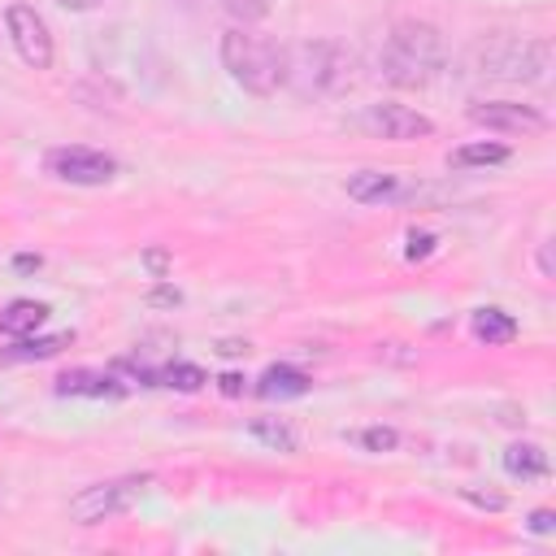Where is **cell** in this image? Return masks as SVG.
Here are the masks:
<instances>
[{"label":"cell","mask_w":556,"mask_h":556,"mask_svg":"<svg viewBox=\"0 0 556 556\" xmlns=\"http://www.w3.org/2000/svg\"><path fill=\"white\" fill-rule=\"evenodd\" d=\"M152 300H156V304H178V291H156Z\"/></svg>","instance_id":"obj_28"},{"label":"cell","mask_w":556,"mask_h":556,"mask_svg":"<svg viewBox=\"0 0 556 556\" xmlns=\"http://www.w3.org/2000/svg\"><path fill=\"white\" fill-rule=\"evenodd\" d=\"M56 395H122V382L96 369H70L56 378Z\"/></svg>","instance_id":"obj_12"},{"label":"cell","mask_w":556,"mask_h":556,"mask_svg":"<svg viewBox=\"0 0 556 556\" xmlns=\"http://www.w3.org/2000/svg\"><path fill=\"white\" fill-rule=\"evenodd\" d=\"M4 30L13 39V52L30 70H48L52 65V30H48V22L30 4H9L4 9Z\"/></svg>","instance_id":"obj_6"},{"label":"cell","mask_w":556,"mask_h":556,"mask_svg":"<svg viewBox=\"0 0 556 556\" xmlns=\"http://www.w3.org/2000/svg\"><path fill=\"white\" fill-rule=\"evenodd\" d=\"M222 9L239 22V26H252V22H261V17H269V9H274V0H222Z\"/></svg>","instance_id":"obj_20"},{"label":"cell","mask_w":556,"mask_h":556,"mask_svg":"<svg viewBox=\"0 0 556 556\" xmlns=\"http://www.w3.org/2000/svg\"><path fill=\"white\" fill-rule=\"evenodd\" d=\"M434 248V239L430 235H408V261H417V256H426Z\"/></svg>","instance_id":"obj_23"},{"label":"cell","mask_w":556,"mask_h":556,"mask_svg":"<svg viewBox=\"0 0 556 556\" xmlns=\"http://www.w3.org/2000/svg\"><path fill=\"white\" fill-rule=\"evenodd\" d=\"M48 174H56L61 182H74V187H104L113 174H117V161L96 152V148H52L48 152Z\"/></svg>","instance_id":"obj_7"},{"label":"cell","mask_w":556,"mask_h":556,"mask_svg":"<svg viewBox=\"0 0 556 556\" xmlns=\"http://www.w3.org/2000/svg\"><path fill=\"white\" fill-rule=\"evenodd\" d=\"M61 9H70V13H87V9H100L104 0H56Z\"/></svg>","instance_id":"obj_25"},{"label":"cell","mask_w":556,"mask_h":556,"mask_svg":"<svg viewBox=\"0 0 556 556\" xmlns=\"http://www.w3.org/2000/svg\"><path fill=\"white\" fill-rule=\"evenodd\" d=\"M356 439H361V447H369V452H391V447L400 443V434H395L391 426H369V430H361Z\"/></svg>","instance_id":"obj_21"},{"label":"cell","mask_w":556,"mask_h":556,"mask_svg":"<svg viewBox=\"0 0 556 556\" xmlns=\"http://www.w3.org/2000/svg\"><path fill=\"white\" fill-rule=\"evenodd\" d=\"M473 339L486 343V348L513 343V339H517V321H513L504 308H478V313H473Z\"/></svg>","instance_id":"obj_15"},{"label":"cell","mask_w":556,"mask_h":556,"mask_svg":"<svg viewBox=\"0 0 556 556\" xmlns=\"http://www.w3.org/2000/svg\"><path fill=\"white\" fill-rule=\"evenodd\" d=\"M148 486H152L148 473H130V478H113V482L83 486V491L70 500V521L96 526V521H104V517H117V513H126Z\"/></svg>","instance_id":"obj_5"},{"label":"cell","mask_w":556,"mask_h":556,"mask_svg":"<svg viewBox=\"0 0 556 556\" xmlns=\"http://www.w3.org/2000/svg\"><path fill=\"white\" fill-rule=\"evenodd\" d=\"M252 434L261 439V443H269L274 452H295L300 447V439H295V430L287 426V421H252Z\"/></svg>","instance_id":"obj_18"},{"label":"cell","mask_w":556,"mask_h":556,"mask_svg":"<svg viewBox=\"0 0 556 556\" xmlns=\"http://www.w3.org/2000/svg\"><path fill=\"white\" fill-rule=\"evenodd\" d=\"M348 195L356 204H391L404 195V182L400 174H387V169H361L348 178Z\"/></svg>","instance_id":"obj_10"},{"label":"cell","mask_w":556,"mask_h":556,"mask_svg":"<svg viewBox=\"0 0 556 556\" xmlns=\"http://www.w3.org/2000/svg\"><path fill=\"white\" fill-rule=\"evenodd\" d=\"M156 382H161V387H178V391H200V387H204L208 378H204V369H200V365L174 361V365L156 369Z\"/></svg>","instance_id":"obj_17"},{"label":"cell","mask_w":556,"mask_h":556,"mask_svg":"<svg viewBox=\"0 0 556 556\" xmlns=\"http://www.w3.org/2000/svg\"><path fill=\"white\" fill-rule=\"evenodd\" d=\"M378 70L391 87L400 91H417V87H430L443 70V35L439 26L430 22H417V17H404L395 22L387 35H382V48H378Z\"/></svg>","instance_id":"obj_1"},{"label":"cell","mask_w":556,"mask_h":556,"mask_svg":"<svg viewBox=\"0 0 556 556\" xmlns=\"http://www.w3.org/2000/svg\"><path fill=\"white\" fill-rule=\"evenodd\" d=\"M504 469L521 482L547 478V452L539 443H513V447H504Z\"/></svg>","instance_id":"obj_13"},{"label":"cell","mask_w":556,"mask_h":556,"mask_svg":"<svg viewBox=\"0 0 556 556\" xmlns=\"http://www.w3.org/2000/svg\"><path fill=\"white\" fill-rule=\"evenodd\" d=\"M552 526H556V513H552V508H534V513H530V530H534V534H547Z\"/></svg>","instance_id":"obj_22"},{"label":"cell","mask_w":556,"mask_h":556,"mask_svg":"<svg viewBox=\"0 0 556 556\" xmlns=\"http://www.w3.org/2000/svg\"><path fill=\"white\" fill-rule=\"evenodd\" d=\"M361 78V61L339 39H308L287 48V83L300 96H343Z\"/></svg>","instance_id":"obj_3"},{"label":"cell","mask_w":556,"mask_h":556,"mask_svg":"<svg viewBox=\"0 0 556 556\" xmlns=\"http://www.w3.org/2000/svg\"><path fill=\"white\" fill-rule=\"evenodd\" d=\"M361 126L369 130V135H378V139H391V143H408V139H426V135H434V122L426 117V113H417V109H408V104H369L365 113H361Z\"/></svg>","instance_id":"obj_9"},{"label":"cell","mask_w":556,"mask_h":556,"mask_svg":"<svg viewBox=\"0 0 556 556\" xmlns=\"http://www.w3.org/2000/svg\"><path fill=\"white\" fill-rule=\"evenodd\" d=\"M539 274H543V278H556V265H552V239L539 243Z\"/></svg>","instance_id":"obj_24"},{"label":"cell","mask_w":556,"mask_h":556,"mask_svg":"<svg viewBox=\"0 0 556 556\" xmlns=\"http://www.w3.org/2000/svg\"><path fill=\"white\" fill-rule=\"evenodd\" d=\"M500 161H508V148L504 143H465V148H456L452 152V165L456 169H469V165H500Z\"/></svg>","instance_id":"obj_16"},{"label":"cell","mask_w":556,"mask_h":556,"mask_svg":"<svg viewBox=\"0 0 556 556\" xmlns=\"http://www.w3.org/2000/svg\"><path fill=\"white\" fill-rule=\"evenodd\" d=\"M65 343H70V334H52V339H22L9 356H13V361H43V356H56Z\"/></svg>","instance_id":"obj_19"},{"label":"cell","mask_w":556,"mask_h":556,"mask_svg":"<svg viewBox=\"0 0 556 556\" xmlns=\"http://www.w3.org/2000/svg\"><path fill=\"white\" fill-rule=\"evenodd\" d=\"M308 391V374H300L295 365H269L256 382V395L261 400H295Z\"/></svg>","instance_id":"obj_11"},{"label":"cell","mask_w":556,"mask_h":556,"mask_svg":"<svg viewBox=\"0 0 556 556\" xmlns=\"http://www.w3.org/2000/svg\"><path fill=\"white\" fill-rule=\"evenodd\" d=\"M217 52H222V70L248 96H274L278 87H287V48H278L269 35L252 26H230Z\"/></svg>","instance_id":"obj_2"},{"label":"cell","mask_w":556,"mask_h":556,"mask_svg":"<svg viewBox=\"0 0 556 556\" xmlns=\"http://www.w3.org/2000/svg\"><path fill=\"white\" fill-rule=\"evenodd\" d=\"M217 382H222V391H226V395H239V391H243V378H239V374H222Z\"/></svg>","instance_id":"obj_26"},{"label":"cell","mask_w":556,"mask_h":556,"mask_svg":"<svg viewBox=\"0 0 556 556\" xmlns=\"http://www.w3.org/2000/svg\"><path fill=\"white\" fill-rule=\"evenodd\" d=\"M17 269H39V256H17Z\"/></svg>","instance_id":"obj_29"},{"label":"cell","mask_w":556,"mask_h":556,"mask_svg":"<svg viewBox=\"0 0 556 556\" xmlns=\"http://www.w3.org/2000/svg\"><path fill=\"white\" fill-rule=\"evenodd\" d=\"M469 65L500 83H543L552 70V43L534 35H486L469 48Z\"/></svg>","instance_id":"obj_4"},{"label":"cell","mask_w":556,"mask_h":556,"mask_svg":"<svg viewBox=\"0 0 556 556\" xmlns=\"http://www.w3.org/2000/svg\"><path fill=\"white\" fill-rule=\"evenodd\" d=\"M43 321H48V304H39V300H13V304L0 313V330L13 334V339L39 330Z\"/></svg>","instance_id":"obj_14"},{"label":"cell","mask_w":556,"mask_h":556,"mask_svg":"<svg viewBox=\"0 0 556 556\" xmlns=\"http://www.w3.org/2000/svg\"><path fill=\"white\" fill-rule=\"evenodd\" d=\"M469 122L500 130V135H543L547 130V117L530 104H517V100H473Z\"/></svg>","instance_id":"obj_8"},{"label":"cell","mask_w":556,"mask_h":556,"mask_svg":"<svg viewBox=\"0 0 556 556\" xmlns=\"http://www.w3.org/2000/svg\"><path fill=\"white\" fill-rule=\"evenodd\" d=\"M148 265H152L156 274H165V252H148Z\"/></svg>","instance_id":"obj_27"}]
</instances>
